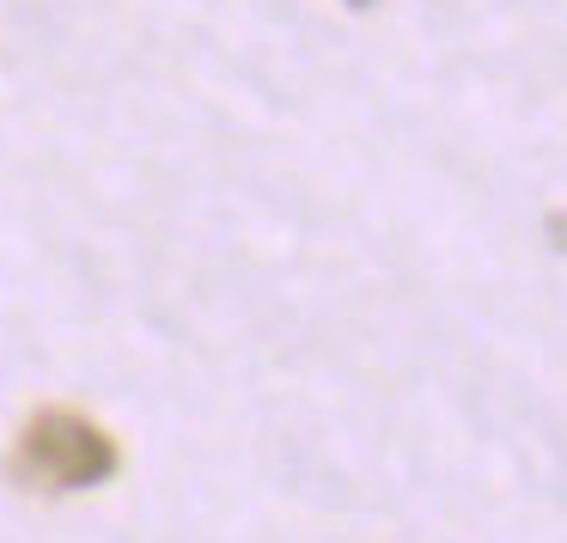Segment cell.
Masks as SVG:
<instances>
[{
  "label": "cell",
  "instance_id": "cell-1",
  "mask_svg": "<svg viewBox=\"0 0 567 543\" xmlns=\"http://www.w3.org/2000/svg\"><path fill=\"white\" fill-rule=\"evenodd\" d=\"M13 477L25 482V489H55V494L92 489V482L116 477V445L99 421L68 416V409H43V416L19 433Z\"/></svg>",
  "mask_w": 567,
  "mask_h": 543
},
{
  "label": "cell",
  "instance_id": "cell-2",
  "mask_svg": "<svg viewBox=\"0 0 567 543\" xmlns=\"http://www.w3.org/2000/svg\"><path fill=\"white\" fill-rule=\"evenodd\" d=\"M348 7H372V0H348Z\"/></svg>",
  "mask_w": 567,
  "mask_h": 543
}]
</instances>
